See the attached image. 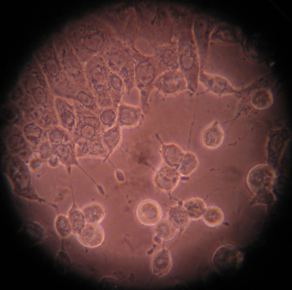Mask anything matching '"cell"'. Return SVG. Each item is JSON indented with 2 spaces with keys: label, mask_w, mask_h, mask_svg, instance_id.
I'll list each match as a JSON object with an SVG mask.
<instances>
[{
  "label": "cell",
  "mask_w": 292,
  "mask_h": 290,
  "mask_svg": "<svg viewBox=\"0 0 292 290\" xmlns=\"http://www.w3.org/2000/svg\"><path fill=\"white\" fill-rule=\"evenodd\" d=\"M254 107L259 109L268 108L273 104V98L271 91L266 88L256 90L252 94L251 100Z\"/></svg>",
  "instance_id": "cell-8"
},
{
  "label": "cell",
  "mask_w": 292,
  "mask_h": 290,
  "mask_svg": "<svg viewBox=\"0 0 292 290\" xmlns=\"http://www.w3.org/2000/svg\"><path fill=\"white\" fill-rule=\"evenodd\" d=\"M76 235L81 244L90 248L100 246L103 242L104 237V231L98 224L87 222Z\"/></svg>",
  "instance_id": "cell-3"
},
{
  "label": "cell",
  "mask_w": 292,
  "mask_h": 290,
  "mask_svg": "<svg viewBox=\"0 0 292 290\" xmlns=\"http://www.w3.org/2000/svg\"><path fill=\"white\" fill-rule=\"evenodd\" d=\"M82 211L86 222L99 224L103 220L105 216V210L100 204L92 203L84 207Z\"/></svg>",
  "instance_id": "cell-9"
},
{
  "label": "cell",
  "mask_w": 292,
  "mask_h": 290,
  "mask_svg": "<svg viewBox=\"0 0 292 290\" xmlns=\"http://www.w3.org/2000/svg\"><path fill=\"white\" fill-rule=\"evenodd\" d=\"M224 137L223 131L217 121L213 122L204 130L202 140L204 145L210 149L216 148L222 144Z\"/></svg>",
  "instance_id": "cell-4"
},
{
  "label": "cell",
  "mask_w": 292,
  "mask_h": 290,
  "mask_svg": "<svg viewBox=\"0 0 292 290\" xmlns=\"http://www.w3.org/2000/svg\"><path fill=\"white\" fill-rule=\"evenodd\" d=\"M169 215L171 221L175 226L184 227L189 223L190 219L182 207L177 206L173 208Z\"/></svg>",
  "instance_id": "cell-15"
},
{
  "label": "cell",
  "mask_w": 292,
  "mask_h": 290,
  "mask_svg": "<svg viewBox=\"0 0 292 290\" xmlns=\"http://www.w3.org/2000/svg\"><path fill=\"white\" fill-rule=\"evenodd\" d=\"M182 207L190 220H197L202 218L206 208L204 201L197 198L186 200L184 203Z\"/></svg>",
  "instance_id": "cell-7"
},
{
  "label": "cell",
  "mask_w": 292,
  "mask_h": 290,
  "mask_svg": "<svg viewBox=\"0 0 292 290\" xmlns=\"http://www.w3.org/2000/svg\"><path fill=\"white\" fill-rule=\"evenodd\" d=\"M176 231L175 224L171 221H162L156 226L155 231L157 236L164 240H169L173 237Z\"/></svg>",
  "instance_id": "cell-13"
},
{
  "label": "cell",
  "mask_w": 292,
  "mask_h": 290,
  "mask_svg": "<svg viewBox=\"0 0 292 290\" xmlns=\"http://www.w3.org/2000/svg\"><path fill=\"white\" fill-rule=\"evenodd\" d=\"M273 169L268 165L261 164L254 167L250 171L247 182L251 190L256 194L270 191L276 179Z\"/></svg>",
  "instance_id": "cell-1"
},
{
  "label": "cell",
  "mask_w": 292,
  "mask_h": 290,
  "mask_svg": "<svg viewBox=\"0 0 292 290\" xmlns=\"http://www.w3.org/2000/svg\"><path fill=\"white\" fill-rule=\"evenodd\" d=\"M95 133V131L94 128L92 126L90 125L85 126L81 130V134L82 136L87 139L92 138Z\"/></svg>",
  "instance_id": "cell-16"
},
{
  "label": "cell",
  "mask_w": 292,
  "mask_h": 290,
  "mask_svg": "<svg viewBox=\"0 0 292 290\" xmlns=\"http://www.w3.org/2000/svg\"><path fill=\"white\" fill-rule=\"evenodd\" d=\"M136 215L138 220L141 224L152 226L160 221L162 212L158 203L153 200L147 199L139 204L137 208Z\"/></svg>",
  "instance_id": "cell-2"
},
{
  "label": "cell",
  "mask_w": 292,
  "mask_h": 290,
  "mask_svg": "<svg viewBox=\"0 0 292 290\" xmlns=\"http://www.w3.org/2000/svg\"><path fill=\"white\" fill-rule=\"evenodd\" d=\"M172 264V259L170 252L167 249H163L157 253L153 259V273L158 276H163L169 272Z\"/></svg>",
  "instance_id": "cell-5"
},
{
  "label": "cell",
  "mask_w": 292,
  "mask_h": 290,
  "mask_svg": "<svg viewBox=\"0 0 292 290\" xmlns=\"http://www.w3.org/2000/svg\"><path fill=\"white\" fill-rule=\"evenodd\" d=\"M55 227L58 234L61 238H66L72 233V226L68 217L60 215L56 218Z\"/></svg>",
  "instance_id": "cell-14"
},
{
  "label": "cell",
  "mask_w": 292,
  "mask_h": 290,
  "mask_svg": "<svg viewBox=\"0 0 292 290\" xmlns=\"http://www.w3.org/2000/svg\"><path fill=\"white\" fill-rule=\"evenodd\" d=\"M180 178L179 173L172 169L164 175L161 174L156 176L155 183V185L160 190L170 192L176 187L179 182Z\"/></svg>",
  "instance_id": "cell-6"
},
{
  "label": "cell",
  "mask_w": 292,
  "mask_h": 290,
  "mask_svg": "<svg viewBox=\"0 0 292 290\" xmlns=\"http://www.w3.org/2000/svg\"><path fill=\"white\" fill-rule=\"evenodd\" d=\"M68 218L70 223L72 233L77 235L85 226L86 221L82 210L74 202L68 212Z\"/></svg>",
  "instance_id": "cell-10"
},
{
  "label": "cell",
  "mask_w": 292,
  "mask_h": 290,
  "mask_svg": "<svg viewBox=\"0 0 292 290\" xmlns=\"http://www.w3.org/2000/svg\"><path fill=\"white\" fill-rule=\"evenodd\" d=\"M202 218L206 225L214 227L222 223L224 220V215L220 208L215 206H211L206 208Z\"/></svg>",
  "instance_id": "cell-11"
},
{
  "label": "cell",
  "mask_w": 292,
  "mask_h": 290,
  "mask_svg": "<svg viewBox=\"0 0 292 290\" xmlns=\"http://www.w3.org/2000/svg\"><path fill=\"white\" fill-rule=\"evenodd\" d=\"M184 157L179 172L181 175L187 176L195 170L198 165V161L195 155L191 153H186Z\"/></svg>",
  "instance_id": "cell-12"
}]
</instances>
